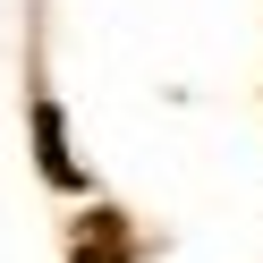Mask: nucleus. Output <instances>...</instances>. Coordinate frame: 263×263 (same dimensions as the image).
<instances>
[{
  "label": "nucleus",
  "mask_w": 263,
  "mask_h": 263,
  "mask_svg": "<svg viewBox=\"0 0 263 263\" xmlns=\"http://www.w3.org/2000/svg\"><path fill=\"white\" fill-rule=\"evenodd\" d=\"M77 263H127V255H119V229H110V221H93L85 238H77Z\"/></svg>",
  "instance_id": "1"
}]
</instances>
